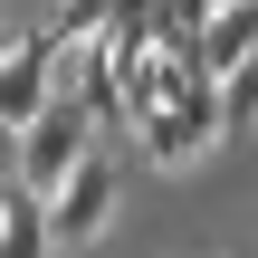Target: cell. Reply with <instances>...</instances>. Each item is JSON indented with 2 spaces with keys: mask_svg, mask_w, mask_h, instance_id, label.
I'll list each match as a JSON object with an SVG mask.
<instances>
[{
  "mask_svg": "<svg viewBox=\"0 0 258 258\" xmlns=\"http://www.w3.org/2000/svg\"><path fill=\"white\" fill-rule=\"evenodd\" d=\"M57 96H67V38L38 19V29H19V38H10V57H0V124H19V134H29Z\"/></svg>",
  "mask_w": 258,
  "mask_h": 258,
  "instance_id": "obj_1",
  "label": "cell"
},
{
  "mask_svg": "<svg viewBox=\"0 0 258 258\" xmlns=\"http://www.w3.org/2000/svg\"><path fill=\"white\" fill-rule=\"evenodd\" d=\"M86 153H96V124H86V105H67V96H57V105H48V115L19 134V182L57 201V191L86 172Z\"/></svg>",
  "mask_w": 258,
  "mask_h": 258,
  "instance_id": "obj_2",
  "label": "cell"
},
{
  "mask_svg": "<svg viewBox=\"0 0 258 258\" xmlns=\"http://www.w3.org/2000/svg\"><path fill=\"white\" fill-rule=\"evenodd\" d=\"M220 134H230V124H220V86H182V96L134 134V153H144V163H163V172H182V163H201Z\"/></svg>",
  "mask_w": 258,
  "mask_h": 258,
  "instance_id": "obj_3",
  "label": "cell"
},
{
  "mask_svg": "<svg viewBox=\"0 0 258 258\" xmlns=\"http://www.w3.org/2000/svg\"><path fill=\"white\" fill-rule=\"evenodd\" d=\"M115 211H124V163L96 144V153H86V172H77V182L48 201V220H57V249H86V239H105V230H115Z\"/></svg>",
  "mask_w": 258,
  "mask_h": 258,
  "instance_id": "obj_4",
  "label": "cell"
},
{
  "mask_svg": "<svg viewBox=\"0 0 258 258\" xmlns=\"http://www.w3.org/2000/svg\"><path fill=\"white\" fill-rule=\"evenodd\" d=\"M0 258H57L48 191H29V182H10V191H0Z\"/></svg>",
  "mask_w": 258,
  "mask_h": 258,
  "instance_id": "obj_5",
  "label": "cell"
},
{
  "mask_svg": "<svg viewBox=\"0 0 258 258\" xmlns=\"http://www.w3.org/2000/svg\"><path fill=\"white\" fill-rule=\"evenodd\" d=\"M96 48H115V57L163 48V0H115V19H105V38H96Z\"/></svg>",
  "mask_w": 258,
  "mask_h": 258,
  "instance_id": "obj_6",
  "label": "cell"
},
{
  "mask_svg": "<svg viewBox=\"0 0 258 258\" xmlns=\"http://www.w3.org/2000/svg\"><path fill=\"white\" fill-rule=\"evenodd\" d=\"M220 124H230V134H239V124H258V57L220 86Z\"/></svg>",
  "mask_w": 258,
  "mask_h": 258,
  "instance_id": "obj_7",
  "label": "cell"
},
{
  "mask_svg": "<svg viewBox=\"0 0 258 258\" xmlns=\"http://www.w3.org/2000/svg\"><path fill=\"white\" fill-rule=\"evenodd\" d=\"M19 182V124H0V191Z\"/></svg>",
  "mask_w": 258,
  "mask_h": 258,
  "instance_id": "obj_8",
  "label": "cell"
},
{
  "mask_svg": "<svg viewBox=\"0 0 258 258\" xmlns=\"http://www.w3.org/2000/svg\"><path fill=\"white\" fill-rule=\"evenodd\" d=\"M0 57H10V29H0Z\"/></svg>",
  "mask_w": 258,
  "mask_h": 258,
  "instance_id": "obj_9",
  "label": "cell"
}]
</instances>
